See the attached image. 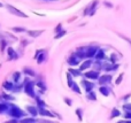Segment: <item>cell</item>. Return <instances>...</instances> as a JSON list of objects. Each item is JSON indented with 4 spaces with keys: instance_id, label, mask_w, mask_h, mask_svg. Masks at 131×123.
<instances>
[{
    "instance_id": "obj_1",
    "label": "cell",
    "mask_w": 131,
    "mask_h": 123,
    "mask_svg": "<svg viewBox=\"0 0 131 123\" xmlns=\"http://www.w3.org/2000/svg\"><path fill=\"white\" fill-rule=\"evenodd\" d=\"M8 116L10 119H16V120H22L25 116L24 110H22L18 106L14 105V104H9V109L7 112Z\"/></svg>"
},
{
    "instance_id": "obj_2",
    "label": "cell",
    "mask_w": 131,
    "mask_h": 123,
    "mask_svg": "<svg viewBox=\"0 0 131 123\" xmlns=\"http://www.w3.org/2000/svg\"><path fill=\"white\" fill-rule=\"evenodd\" d=\"M23 91L31 98L36 97V92H35V83L30 81L29 78H25L24 83H23Z\"/></svg>"
},
{
    "instance_id": "obj_3",
    "label": "cell",
    "mask_w": 131,
    "mask_h": 123,
    "mask_svg": "<svg viewBox=\"0 0 131 123\" xmlns=\"http://www.w3.org/2000/svg\"><path fill=\"white\" fill-rule=\"evenodd\" d=\"M6 8L8 9L9 13H12L13 15H15V16H18V17H23V18H27V17H28V15H27L25 13H23L22 10H20V9H17L16 7L12 6V5H9V4L6 5Z\"/></svg>"
},
{
    "instance_id": "obj_4",
    "label": "cell",
    "mask_w": 131,
    "mask_h": 123,
    "mask_svg": "<svg viewBox=\"0 0 131 123\" xmlns=\"http://www.w3.org/2000/svg\"><path fill=\"white\" fill-rule=\"evenodd\" d=\"M98 46H89L88 48H86V58L88 59H90V58H94L95 54H97L98 52Z\"/></svg>"
},
{
    "instance_id": "obj_5",
    "label": "cell",
    "mask_w": 131,
    "mask_h": 123,
    "mask_svg": "<svg viewBox=\"0 0 131 123\" xmlns=\"http://www.w3.org/2000/svg\"><path fill=\"white\" fill-rule=\"evenodd\" d=\"M111 81H112V76L108 75V74H105V75L100 76V77L98 78V82H99V84L101 85V86L102 85L108 84V83H111Z\"/></svg>"
},
{
    "instance_id": "obj_6",
    "label": "cell",
    "mask_w": 131,
    "mask_h": 123,
    "mask_svg": "<svg viewBox=\"0 0 131 123\" xmlns=\"http://www.w3.org/2000/svg\"><path fill=\"white\" fill-rule=\"evenodd\" d=\"M82 85L84 86V90H85L86 93L90 92V91H93V89H94V84H93L92 82H90L89 80H83L82 81Z\"/></svg>"
},
{
    "instance_id": "obj_7",
    "label": "cell",
    "mask_w": 131,
    "mask_h": 123,
    "mask_svg": "<svg viewBox=\"0 0 131 123\" xmlns=\"http://www.w3.org/2000/svg\"><path fill=\"white\" fill-rule=\"evenodd\" d=\"M25 110H27L28 113H29L30 115H31V117H36L38 116V108H37V106H31V105H28L27 107H25Z\"/></svg>"
},
{
    "instance_id": "obj_8",
    "label": "cell",
    "mask_w": 131,
    "mask_h": 123,
    "mask_svg": "<svg viewBox=\"0 0 131 123\" xmlns=\"http://www.w3.org/2000/svg\"><path fill=\"white\" fill-rule=\"evenodd\" d=\"M85 78H88V80H98V78L100 77L99 75V71L97 70H91V71H86L85 74Z\"/></svg>"
},
{
    "instance_id": "obj_9",
    "label": "cell",
    "mask_w": 131,
    "mask_h": 123,
    "mask_svg": "<svg viewBox=\"0 0 131 123\" xmlns=\"http://www.w3.org/2000/svg\"><path fill=\"white\" fill-rule=\"evenodd\" d=\"M38 114L40 115V116H45V117H54V114H53L52 112H50V110H47L46 108H38Z\"/></svg>"
},
{
    "instance_id": "obj_10",
    "label": "cell",
    "mask_w": 131,
    "mask_h": 123,
    "mask_svg": "<svg viewBox=\"0 0 131 123\" xmlns=\"http://www.w3.org/2000/svg\"><path fill=\"white\" fill-rule=\"evenodd\" d=\"M68 63H69V66L75 67V66H77V64H79V59L77 58L76 54H72L68 58Z\"/></svg>"
},
{
    "instance_id": "obj_11",
    "label": "cell",
    "mask_w": 131,
    "mask_h": 123,
    "mask_svg": "<svg viewBox=\"0 0 131 123\" xmlns=\"http://www.w3.org/2000/svg\"><path fill=\"white\" fill-rule=\"evenodd\" d=\"M7 54H8V60H15L18 58V54L14 51L13 47H7Z\"/></svg>"
},
{
    "instance_id": "obj_12",
    "label": "cell",
    "mask_w": 131,
    "mask_h": 123,
    "mask_svg": "<svg viewBox=\"0 0 131 123\" xmlns=\"http://www.w3.org/2000/svg\"><path fill=\"white\" fill-rule=\"evenodd\" d=\"M2 89L6 90V91H8V92L13 91V89H14V83L10 82V81H5V82L2 83Z\"/></svg>"
},
{
    "instance_id": "obj_13",
    "label": "cell",
    "mask_w": 131,
    "mask_h": 123,
    "mask_svg": "<svg viewBox=\"0 0 131 123\" xmlns=\"http://www.w3.org/2000/svg\"><path fill=\"white\" fill-rule=\"evenodd\" d=\"M9 104L10 103H6V101L0 103V114H7L9 109Z\"/></svg>"
},
{
    "instance_id": "obj_14",
    "label": "cell",
    "mask_w": 131,
    "mask_h": 123,
    "mask_svg": "<svg viewBox=\"0 0 131 123\" xmlns=\"http://www.w3.org/2000/svg\"><path fill=\"white\" fill-rule=\"evenodd\" d=\"M91 66H92V61H91V60H85V61H84L83 63L79 66V70L84 71V70H86V69L90 68Z\"/></svg>"
},
{
    "instance_id": "obj_15",
    "label": "cell",
    "mask_w": 131,
    "mask_h": 123,
    "mask_svg": "<svg viewBox=\"0 0 131 123\" xmlns=\"http://www.w3.org/2000/svg\"><path fill=\"white\" fill-rule=\"evenodd\" d=\"M43 32H44V30H29L28 35H29L30 37H32V38H37V37H39Z\"/></svg>"
},
{
    "instance_id": "obj_16",
    "label": "cell",
    "mask_w": 131,
    "mask_h": 123,
    "mask_svg": "<svg viewBox=\"0 0 131 123\" xmlns=\"http://www.w3.org/2000/svg\"><path fill=\"white\" fill-rule=\"evenodd\" d=\"M97 6H98V0H93L92 2L90 4V13H89V15H94L95 10H97Z\"/></svg>"
},
{
    "instance_id": "obj_17",
    "label": "cell",
    "mask_w": 131,
    "mask_h": 123,
    "mask_svg": "<svg viewBox=\"0 0 131 123\" xmlns=\"http://www.w3.org/2000/svg\"><path fill=\"white\" fill-rule=\"evenodd\" d=\"M35 99H36V104H37V108H46V104L45 101L43 100V99H40L39 97H35Z\"/></svg>"
},
{
    "instance_id": "obj_18",
    "label": "cell",
    "mask_w": 131,
    "mask_h": 123,
    "mask_svg": "<svg viewBox=\"0 0 131 123\" xmlns=\"http://www.w3.org/2000/svg\"><path fill=\"white\" fill-rule=\"evenodd\" d=\"M21 76H22V74H21L20 71H15V73H13V83H14V84L20 83Z\"/></svg>"
},
{
    "instance_id": "obj_19",
    "label": "cell",
    "mask_w": 131,
    "mask_h": 123,
    "mask_svg": "<svg viewBox=\"0 0 131 123\" xmlns=\"http://www.w3.org/2000/svg\"><path fill=\"white\" fill-rule=\"evenodd\" d=\"M23 74H25L27 76H31V77L36 76V73L34 71V69L29 68V67H25V68H23Z\"/></svg>"
},
{
    "instance_id": "obj_20",
    "label": "cell",
    "mask_w": 131,
    "mask_h": 123,
    "mask_svg": "<svg viewBox=\"0 0 131 123\" xmlns=\"http://www.w3.org/2000/svg\"><path fill=\"white\" fill-rule=\"evenodd\" d=\"M99 92L102 94V96H105V97H108L109 96V89L107 86H105V85H102V86L99 87Z\"/></svg>"
},
{
    "instance_id": "obj_21",
    "label": "cell",
    "mask_w": 131,
    "mask_h": 123,
    "mask_svg": "<svg viewBox=\"0 0 131 123\" xmlns=\"http://www.w3.org/2000/svg\"><path fill=\"white\" fill-rule=\"evenodd\" d=\"M94 58L98 60V61H100V60H104L105 59V51L104 50H100V48H99Z\"/></svg>"
},
{
    "instance_id": "obj_22",
    "label": "cell",
    "mask_w": 131,
    "mask_h": 123,
    "mask_svg": "<svg viewBox=\"0 0 131 123\" xmlns=\"http://www.w3.org/2000/svg\"><path fill=\"white\" fill-rule=\"evenodd\" d=\"M20 123H37V120L35 117H23L22 120H20Z\"/></svg>"
},
{
    "instance_id": "obj_23",
    "label": "cell",
    "mask_w": 131,
    "mask_h": 123,
    "mask_svg": "<svg viewBox=\"0 0 131 123\" xmlns=\"http://www.w3.org/2000/svg\"><path fill=\"white\" fill-rule=\"evenodd\" d=\"M81 73H82V71L79 70V69H78V70H77V69H74V68H70L69 69V74L72 76V77H78V76H81L82 75Z\"/></svg>"
},
{
    "instance_id": "obj_24",
    "label": "cell",
    "mask_w": 131,
    "mask_h": 123,
    "mask_svg": "<svg viewBox=\"0 0 131 123\" xmlns=\"http://www.w3.org/2000/svg\"><path fill=\"white\" fill-rule=\"evenodd\" d=\"M1 98L4 99V101H6V103H10V101H14V100H15V98H14L13 96H10V94H7V93H4V94H2Z\"/></svg>"
},
{
    "instance_id": "obj_25",
    "label": "cell",
    "mask_w": 131,
    "mask_h": 123,
    "mask_svg": "<svg viewBox=\"0 0 131 123\" xmlns=\"http://www.w3.org/2000/svg\"><path fill=\"white\" fill-rule=\"evenodd\" d=\"M86 98L89 99V100H92V101H95L97 100V94H95L94 91H90L86 93Z\"/></svg>"
},
{
    "instance_id": "obj_26",
    "label": "cell",
    "mask_w": 131,
    "mask_h": 123,
    "mask_svg": "<svg viewBox=\"0 0 131 123\" xmlns=\"http://www.w3.org/2000/svg\"><path fill=\"white\" fill-rule=\"evenodd\" d=\"M36 59H37V63H38V64H41L44 61H45V53L41 51V52L39 53V55L36 58Z\"/></svg>"
},
{
    "instance_id": "obj_27",
    "label": "cell",
    "mask_w": 131,
    "mask_h": 123,
    "mask_svg": "<svg viewBox=\"0 0 131 123\" xmlns=\"http://www.w3.org/2000/svg\"><path fill=\"white\" fill-rule=\"evenodd\" d=\"M67 83H68V86H69L70 89H71V86L74 85V83H75L74 82V77H72V76L70 75L69 73L67 74Z\"/></svg>"
},
{
    "instance_id": "obj_28",
    "label": "cell",
    "mask_w": 131,
    "mask_h": 123,
    "mask_svg": "<svg viewBox=\"0 0 131 123\" xmlns=\"http://www.w3.org/2000/svg\"><path fill=\"white\" fill-rule=\"evenodd\" d=\"M35 85H37V86H38L39 89L41 90V91H45V90H46V85H45V83L41 82V81H39V82L35 83Z\"/></svg>"
},
{
    "instance_id": "obj_29",
    "label": "cell",
    "mask_w": 131,
    "mask_h": 123,
    "mask_svg": "<svg viewBox=\"0 0 131 123\" xmlns=\"http://www.w3.org/2000/svg\"><path fill=\"white\" fill-rule=\"evenodd\" d=\"M22 89H23V84H20V83H17V84H14L13 92H20Z\"/></svg>"
},
{
    "instance_id": "obj_30",
    "label": "cell",
    "mask_w": 131,
    "mask_h": 123,
    "mask_svg": "<svg viewBox=\"0 0 131 123\" xmlns=\"http://www.w3.org/2000/svg\"><path fill=\"white\" fill-rule=\"evenodd\" d=\"M12 30H13L14 32H24V31H27L25 28H23V27H13Z\"/></svg>"
},
{
    "instance_id": "obj_31",
    "label": "cell",
    "mask_w": 131,
    "mask_h": 123,
    "mask_svg": "<svg viewBox=\"0 0 131 123\" xmlns=\"http://www.w3.org/2000/svg\"><path fill=\"white\" fill-rule=\"evenodd\" d=\"M71 89H72V91L76 92L77 94H81V93H82V92H81V89H79V86L76 84V83H74V85L71 86Z\"/></svg>"
},
{
    "instance_id": "obj_32",
    "label": "cell",
    "mask_w": 131,
    "mask_h": 123,
    "mask_svg": "<svg viewBox=\"0 0 131 123\" xmlns=\"http://www.w3.org/2000/svg\"><path fill=\"white\" fill-rule=\"evenodd\" d=\"M76 115L78 116V120H79V121H83V112H82L81 108L76 109Z\"/></svg>"
},
{
    "instance_id": "obj_33",
    "label": "cell",
    "mask_w": 131,
    "mask_h": 123,
    "mask_svg": "<svg viewBox=\"0 0 131 123\" xmlns=\"http://www.w3.org/2000/svg\"><path fill=\"white\" fill-rule=\"evenodd\" d=\"M120 115H121V113H120V110H118V109L114 108V109L112 110V117H118Z\"/></svg>"
},
{
    "instance_id": "obj_34",
    "label": "cell",
    "mask_w": 131,
    "mask_h": 123,
    "mask_svg": "<svg viewBox=\"0 0 131 123\" xmlns=\"http://www.w3.org/2000/svg\"><path fill=\"white\" fill-rule=\"evenodd\" d=\"M116 61H117V57H116V54L112 53L111 54V62L114 64V63H116Z\"/></svg>"
},
{
    "instance_id": "obj_35",
    "label": "cell",
    "mask_w": 131,
    "mask_h": 123,
    "mask_svg": "<svg viewBox=\"0 0 131 123\" xmlns=\"http://www.w3.org/2000/svg\"><path fill=\"white\" fill-rule=\"evenodd\" d=\"M122 80H123V74H120V76H118V77L116 78V81H115V84L116 85H120L121 82H122Z\"/></svg>"
},
{
    "instance_id": "obj_36",
    "label": "cell",
    "mask_w": 131,
    "mask_h": 123,
    "mask_svg": "<svg viewBox=\"0 0 131 123\" xmlns=\"http://www.w3.org/2000/svg\"><path fill=\"white\" fill-rule=\"evenodd\" d=\"M64 35H66V31H64V30H61L60 32H58V33L55 35V39L61 38V37H62V36H64Z\"/></svg>"
},
{
    "instance_id": "obj_37",
    "label": "cell",
    "mask_w": 131,
    "mask_h": 123,
    "mask_svg": "<svg viewBox=\"0 0 131 123\" xmlns=\"http://www.w3.org/2000/svg\"><path fill=\"white\" fill-rule=\"evenodd\" d=\"M124 119L125 120H131V110H127L124 113Z\"/></svg>"
},
{
    "instance_id": "obj_38",
    "label": "cell",
    "mask_w": 131,
    "mask_h": 123,
    "mask_svg": "<svg viewBox=\"0 0 131 123\" xmlns=\"http://www.w3.org/2000/svg\"><path fill=\"white\" fill-rule=\"evenodd\" d=\"M61 30H62V24H61V23H59V24L57 25V28H55V32L58 33V32H60Z\"/></svg>"
},
{
    "instance_id": "obj_39",
    "label": "cell",
    "mask_w": 131,
    "mask_h": 123,
    "mask_svg": "<svg viewBox=\"0 0 131 123\" xmlns=\"http://www.w3.org/2000/svg\"><path fill=\"white\" fill-rule=\"evenodd\" d=\"M5 123H20V120H16V119H10L8 121H6Z\"/></svg>"
},
{
    "instance_id": "obj_40",
    "label": "cell",
    "mask_w": 131,
    "mask_h": 123,
    "mask_svg": "<svg viewBox=\"0 0 131 123\" xmlns=\"http://www.w3.org/2000/svg\"><path fill=\"white\" fill-rule=\"evenodd\" d=\"M64 101H66V104H67L68 106H71L72 105V103H71V100H70L69 98H64Z\"/></svg>"
},
{
    "instance_id": "obj_41",
    "label": "cell",
    "mask_w": 131,
    "mask_h": 123,
    "mask_svg": "<svg viewBox=\"0 0 131 123\" xmlns=\"http://www.w3.org/2000/svg\"><path fill=\"white\" fill-rule=\"evenodd\" d=\"M5 47H6V41L4 39H1V51H4Z\"/></svg>"
},
{
    "instance_id": "obj_42",
    "label": "cell",
    "mask_w": 131,
    "mask_h": 123,
    "mask_svg": "<svg viewBox=\"0 0 131 123\" xmlns=\"http://www.w3.org/2000/svg\"><path fill=\"white\" fill-rule=\"evenodd\" d=\"M121 38L125 39V40H127V41H128V43H129V44H130V45H131V40H130V39H129V38H128V37H125V36H122V35H121Z\"/></svg>"
},
{
    "instance_id": "obj_43",
    "label": "cell",
    "mask_w": 131,
    "mask_h": 123,
    "mask_svg": "<svg viewBox=\"0 0 131 123\" xmlns=\"http://www.w3.org/2000/svg\"><path fill=\"white\" fill-rule=\"evenodd\" d=\"M105 5H106L107 7H109V8H112V7H113V5H112L111 2H108V1H106V2H105Z\"/></svg>"
},
{
    "instance_id": "obj_44",
    "label": "cell",
    "mask_w": 131,
    "mask_h": 123,
    "mask_svg": "<svg viewBox=\"0 0 131 123\" xmlns=\"http://www.w3.org/2000/svg\"><path fill=\"white\" fill-rule=\"evenodd\" d=\"M39 123H53V122L47 121V120H40V121H39Z\"/></svg>"
},
{
    "instance_id": "obj_45",
    "label": "cell",
    "mask_w": 131,
    "mask_h": 123,
    "mask_svg": "<svg viewBox=\"0 0 131 123\" xmlns=\"http://www.w3.org/2000/svg\"><path fill=\"white\" fill-rule=\"evenodd\" d=\"M47 1H55V0H47Z\"/></svg>"
},
{
    "instance_id": "obj_46",
    "label": "cell",
    "mask_w": 131,
    "mask_h": 123,
    "mask_svg": "<svg viewBox=\"0 0 131 123\" xmlns=\"http://www.w3.org/2000/svg\"><path fill=\"white\" fill-rule=\"evenodd\" d=\"M0 7H2V4H1V2H0Z\"/></svg>"
},
{
    "instance_id": "obj_47",
    "label": "cell",
    "mask_w": 131,
    "mask_h": 123,
    "mask_svg": "<svg viewBox=\"0 0 131 123\" xmlns=\"http://www.w3.org/2000/svg\"><path fill=\"white\" fill-rule=\"evenodd\" d=\"M118 123H123V122H118Z\"/></svg>"
}]
</instances>
